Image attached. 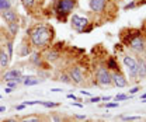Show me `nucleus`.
<instances>
[{
	"mask_svg": "<svg viewBox=\"0 0 146 122\" xmlns=\"http://www.w3.org/2000/svg\"><path fill=\"white\" fill-rule=\"evenodd\" d=\"M52 38V34H51V30L48 27H37L31 32V41L32 44L37 46V48H42L45 45H48V42L51 41Z\"/></svg>",
	"mask_w": 146,
	"mask_h": 122,
	"instance_id": "nucleus-1",
	"label": "nucleus"
},
{
	"mask_svg": "<svg viewBox=\"0 0 146 122\" xmlns=\"http://www.w3.org/2000/svg\"><path fill=\"white\" fill-rule=\"evenodd\" d=\"M97 80H98V83L103 84V86H110L112 83V77L110 72L107 70L105 67H100L98 70H97Z\"/></svg>",
	"mask_w": 146,
	"mask_h": 122,
	"instance_id": "nucleus-2",
	"label": "nucleus"
},
{
	"mask_svg": "<svg viewBox=\"0 0 146 122\" xmlns=\"http://www.w3.org/2000/svg\"><path fill=\"white\" fill-rule=\"evenodd\" d=\"M124 65L126 66L128 69V73L129 76H136L138 74V62L135 61L134 58H131V56H124Z\"/></svg>",
	"mask_w": 146,
	"mask_h": 122,
	"instance_id": "nucleus-3",
	"label": "nucleus"
},
{
	"mask_svg": "<svg viewBox=\"0 0 146 122\" xmlns=\"http://www.w3.org/2000/svg\"><path fill=\"white\" fill-rule=\"evenodd\" d=\"M87 24H89V20L84 18V17H79V16H76V14L72 17V25L79 32H84Z\"/></svg>",
	"mask_w": 146,
	"mask_h": 122,
	"instance_id": "nucleus-4",
	"label": "nucleus"
},
{
	"mask_svg": "<svg viewBox=\"0 0 146 122\" xmlns=\"http://www.w3.org/2000/svg\"><path fill=\"white\" fill-rule=\"evenodd\" d=\"M76 6V0H61L58 4V11L62 14H67L74 9Z\"/></svg>",
	"mask_w": 146,
	"mask_h": 122,
	"instance_id": "nucleus-5",
	"label": "nucleus"
},
{
	"mask_svg": "<svg viewBox=\"0 0 146 122\" xmlns=\"http://www.w3.org/2000/svg\"><path fill=\"white\" fill-rule=\"evenodd\" d=\"M6 81H17V83H21L22 81V77H21V70H9V72L4 73V76H3Z\"/></svg>",
	"mask_w": 146,
	"mask_h": 122,
	"instance_id": "nucleus-6",
	"label": "nucleus"
},
{
	"mask_svg": "<svg viewBox=\"0 0 146 122\" xmlns=\"http://www.w3.org/2000/svg\"><path fill=\"white\" fill-rule=\"evenodd\" d=\"M131 48L135 51V52H143L145 51V42L140 37H136L131 41Z\"/></svg>",
	"mask_w": 146,
	"mask_h": 122,
	"instance_id": "nucleus-7",
	"label": "nucleus"
},
{
	"mask_svg": "<svg viewBox=\"0 0 146 122\" xmlns=\"http://www.w3.org/2000/svg\"><path fill=\"white\" fill-rule=\"evenodd\" d=\"M90 9L95 13H101V11L104 10V7H105V0H90Z\"/></svg>",
	"mask_w": 146,
	"mask_h": 122,
	"instance_id": "nucleus-8",
	"label": "nucleus"
},
{
	"mask_svg": "<svg viewBox=\"0 0 146 122\" xmlns=\"http://www.w3.org/2000/svg\"><path fill=\"white\" fill-rule=\"evenodd\" d=\"M111 77H112V83L117 87H125L126 86V80L121 73H114V74H111Z\"/></svg>",
	"mask_w": 146,
	"mask_h": 122,
	"instance_id": "nucleus-9",
	"label": "nucleus"
},
{
	"mask_svg": "<svg viewBox=\"0 0 146 122\" xmlns=\"http://www.w3.org/2000/svg\"><path fill=\"white\" fill-rule=\"evenodd\" d=\"M70 77L73 79L74 83H77V84H80L83 81V74H82L79 67H73L72 70H70Z\"/></svg>",
	"mask_w": 146,
	"mask_h": 122,
	"instance_id": "nucleus-10",
	"label": "nucleus"
},
{
	"mask_svg": "<svg viewBox=\"0 0 146 122\" xmlns=\"http://www.w3.org/2000/svg\"><path fill=\"white\" fill-rule=\"evenodd\" d=\"M3 18H4L7 22H17V14H16V11H13L11 9L3 11Z\"/></svg>",
	"mask_w": 146,
	"mask_h": 122,
	"instance_id": "nucleus-11",
	"label": "nucleus"
},
{
	"mask_svg": "<svg viewBox=\"0 0 146 122\" xmlns=\"http://www.w3.org/2000/svg\"><path fill=\"white\" fill-rule=\"evenodd\" d=\"M138 76L140 79H143L146 76V63L143 59H139L138 61Z\"/></svg>",
	"mask_w": 146,
	"mask_h": 122,
	"instance_id": "nucleus-12",
	"label": "nucleus"
},
{
	"mask_svg": "<svg viewBox=\"0 0 146 122\" xmlns=\"http://www.w3.org/2000/svg\"><path fill=\"white\" fill-rule=\"evenodd\" d=\"M9 61H10V56L7 55L6 52H0V66L1 67H7V65H9Z\"/></svg>",
	"mask_w": 146,
	"mask_h": 122,
	"instance_id": "nucleus-13",
	"label": "nucleus"
},
{
	"mask_svg": "<svg viewBox=\"0 0 146 122\" xmlns=\"http://www.w3.org/2000/svg\"><path fill=\"white\" fill-rule=\"evenodd\" d=\"M25 80H22V83L25 86H35V84L39 83V79L37 77H32V76H28V77H24Z\"/></svg>",
	"mask_w": 146,
	"mask_h": 122,
	"instance_id": "nucleus-14",
	"label": "nucleus"
},
{
	"mask_svg": "<svg viewBox=\"0 0 146 122\" xmlns=\"http://www.w3.org/2000/svg\"><path fill=\"white\" fill-rule=\"evenodd\" d=\"M11 7L10 0H0V11H6Z\"/></svg>",
	"mask_w": 146,
	"mask_h": 122,
	"instance_id": "nucleus-15",
	"label": "nucleus"
},
{
	"mask_svg": "<svg viewBox=\"0 0 146 122\" xmlns=\"http://www.w3.org/2000/svg\"><path fill=\"white\" fill-rule=\"evenodd\" d=\"M9 30H10L11 35H17V32H18V24L17 22H9Z\"/></svg>",
	"mask_w": 146,
	"mask_h": 122,
	"instance_id": "nucleus-16",
	"label": "nucleus"
},
{
	"mask_svg": "<svg viewBox=\"0 0 146 122\" xmlns=\"http://www.w3.org/2000/svg\"><path fill=\"white\" fill-rule=\"evenodd\" d=\"M34 3H35V0H22V4H24L25 9H31L34 6Z\"/></svg>",
	"mask_w": 146,
	"mask_h": 122,
	"instance_id": "nucleus-17",
	"label": "nucleus"
},
{
	"mask_svg": "<svg viewBox=\"0 0 146 122\" xmlns=\"http://www.w3.org/2000/svg\"><path fill=\"white\" fill-rule=\"evenodd\" d=\"M21 122H39V118L37 117H30V118H24Z\"/></svg>",
	"mask_w": 146,
	"mask_h": 122,
	"instance_id": "nucleus-18",
	"label": "nucleus"
},
{
	"mask_svg": "<svg viewBox=\"0 0 146 122\" xmlns=\"http://www.w3.org/2000/svg\"><path fill=\"white\" fill-rule=\"evenodd\" d=\"M58 52H51L49 55H48V61H55V59H58Z\"/></svg>",
	"mask_w": 146,
	"mask_h": 122,
	"instance_id": "nucleus-19",
	"label": "nucleus"
},
{
	"mask_svg": "<svg viewBox=\"0 0 146 122\" xmlns=\"http://www.w3.org/2000/svg\"><path fill=\"white\" fill-rule=\"evenodd\" d=\"M61 81H63V83L69 84V83H70V77H69L67 74H62V76H61Z\"/></svg>",
	"mask_w": 146,
	"mask_h": 122,
	"instance_id": "nucleus-20",
	"label": "nucleus"
},
{
	"mask_svg": "<svg viewBox=\"0 0 146 122\" xmlns=\"http://www.w3.org/2000/svg\"><path fill=\"white\" fill-rule=\"evenodd\" d=\"M7 55L11 58V55H13V44L11 42H7Z\"/></svg>",
	"mask_w": 146,
	"mask_h": 122,
	"instance_id": "nucleus-21",
	"label": "nucleus"
},
{
	"mask_svg": "<svg viewBox=\"0 0 146 122\" xmlns=\"http://www.w3.org/2000/svg\"><path fill=\"white\" fill-rule=\"evenodd\" d=\"M122 100H128V95L126 94H118L115 97V101H122Z\"/></svg>",
	"mask_w": 146,
	"mask_h": 122,
	"instance_id": "nucleus-22",
	"label": "nucleus"
},
{
	"mask_svg": "<svg viewBox=\"0 0 146 122\" xmlns=\"http://www.w3.org/2000/svg\"><path fill=\"white\" fill-rule=\"evenodd\" d=\"M108 66H110V69H117V63H115V61L110 59V61H108Z\"/></svg>",
	"mask_w": 146,
	"mask_h": 122,
	"instance_id": "nucleus-23",
	"label": "nucleus"
},
{
	"mask_svg": "<svg viewBox=\"0 0 146 122\" xmlns=\"http://www.w3.org/2000/svg\"><path fill=\"white\" fill-rule=\"evenodd\" d=\"M41 104H42L44 107H48V108H52V107L56 105L55 102H45V101H41Z\"/></svg>",
	"mask_w": 146,
	"mask_h": 122,
	"instance_id": "nucleus-24",
	"label": "nucleus"
},
{
	"mask_svg": "<svg viewBox=\"0 0 146 122\" xmlns=\"http://www.w3.org/2000/svg\"><path fill=\"white\" fill-rule=\"evenodd\" d=\"M107 108H117L118 107V102H107Z\"/></svg>",
	"mask_w": 146,
	"mask_h": 122,
	"instance_id": "nucleus-25",
	"label": "nucleus"
},
{
	"mask_svg": "<svg viewBox=\"0 0 146 122\" xmlns=\"http://www.w3.org/2000/svg\"><path fill=\"white\" fill-rule=\"evenodd\" d=\"M98 101H101V97H91L90 98V102H98Z\"/></svg>",
	"mask_w": 146,
	"mask_h": 122,
	"instance_id": "nucleus-26",
	"label": "nucleus"
},
{
	"mask_svg": "<svg viewBox=\"0 0 146 122\" xmlns=\"http://www.w3.org/2000/svg\"><path fill=\"white\" fill-rule=\"evenodd\" d=\"M125 121H138L139 119V117H126V118H124Z\"/></svg>",
	"mask_w": 146,
	"mask_h": 122,
	"instance_id": "nucleus-27",
	"label": "nucleus"
},
{
	"mask_svg": "<svg viewBox=\"0 0 146 122\" xmlns=\"http://www.w3.org/2000/svg\"><path fill=\"white\" fill-rule=\"evenodd\" d=\"M138 91H139V87H134L132 90H129V93H131V94H135V93H138Z\"/></svg>",
	"mask_w": 146,
	"mask_h": 122,
	"instance_id": "nucleus-28",
	"label": "nucleus"
},
{
	"mask_svg": "<svg viewBox=\"0 0 146 122\" xmlns=\"http://www.w3.org/2000/svg\"><path fill=\"white\" fill-rule=\"evenodd\" d=\"M132 7H135V3H134V1H131L128 6H125V10H128V9H132Z\"/></svg>",
	"mask_w": 146,
	"mask_h": 122,
	"instance_id": "nucleus-29",
	"label": "nucleus"
},
{
	"mask_svg": "<svg viewBox=\"0 0 146 122\" xmlns=\"http://www.w3.org/2000/svg\"><path fill=\"white\" fill-rule=\"evenodd\" d=\"M16 86H17V81H9V87L13 89V87H16Z\"/></svg>",
	"mask_w": 146,
	"mask_h": 122,
	"instance_id": "nucleus-30",
	"label": "nucleus"
},
{
	"mask_svg": "<svg viewBox=\"0 0 146 122\" xmlns=\"http://www.w3.org/2000/svg\"><path fill=\"white\" fill-rule=\"evenodd\" d=\"M52 118H53V121H55V122H62V121H61V118H59V117H56V115H53Z\"/></svg>",
	"mask_w": 146,
	"mask_h": 122,
	"instance_id": "nucleus-31",
	"label": "nucleus"
},
{
	"mask_svg": "<svg viewBox=\"0 0 146 122\" xmlns=\"http://www.w3.org/2000/svg\"><path fill=\"white\" fill-rule=\"evenodd\" d=\"M6 93H7V94H10L11 91H13V89H11V87H6V90H4Z\"/></svg>",
	"mask_w": 146,
	"mask_h": 122,
	"instance_id": "nucleus-32",
	"label": "nucleus"
},
{
	"mask_svg": "<svg viewBox=\"0 0 146 122\" xmlns=\"http://www.w3.org/2000/svg\"><path fill=\"white\" fill-rule=\"evenodd\" d=\"M72 105H74V107H79V108H83V105H82V104H79V102H72Z\"/></svg>",
	"mask_w": 146,
	"mask_h": 122,
	"instance_id": "nucleus-33",
	"label": "nucleus"
},
{
	"mask_svg": "<svg viewBox=\"0 0 146 122\" xmlns=\"http://www.w3.org/2000/svg\"><path fill=\"white\" fill-rule=\"evenodd\" d=\"M101 100H103V101H110V100H111V97H110V95H108V97H103Z\"/></svg>",
	"mask_w": 146,
	"mask_h": 122,
	"instance_id": "nucleus-34",
	"label": "nucleus"
},
{
	"mask_svg": "<svg viewBox=\"0 0 146 122\" xmlns=\"http://www.w3.org/2000/svg\"><path fill=\"white\" fill-rule=\"evenodd\" d=\"M24 107H25L24 104H21V105H17V110H18V111H21V110L24 108Z\"/></svg>",
	"mask_w": 146,
	"mask_h": 122,
	"instance_id": "nucleus-35",
	"label": "nucleus"
},
{
	"mask_svg": "<svg viewBox=\"0 0 146 122\" xmlns=\"http://www.w3.org/2000/svg\"><path fill=\"white\" fill-rule=\"evenodd\" d=\"M51 91H55V93H59V91H62V89H52Z\"/></svg>",
	"mask_w": 146,
	"mask_h": 122,
	"instance_id": "nucleus-36",
	"label": "nucleus"
},
{
	"mask_svg": "<svg viewBox=\"0 0 146 122\" xmlns=\"http://www.w3.org/2000/svg\"><path fill=\"white\" fill-rule=\"evenodd\" d=\"M67 97H69V98H73V100L76 101V97H74V95H73V94H69V95H67Z\"/></svg>",
	"mask_w": 146,
	"mask_h": 122,
	"instance_id": "nucleus-37",
	"label": "nucleus"
},
{
	"mask_svg": "<svg viewBox=\"0 0 146 122\" xmlns=\"http://www.w3.org/2000/svg\"><path fill=\"white\" fill-rule=\"evenodd\" d=\"M82 94H83V95H89V93H87V91H84V90H82Z\"/></svg>",
	"mask_w": 146,
	"mask_h": 122,
	"instance_id": "nucleus-38",
	"label": "nucleus"
},
{
	"mask_svg": "<svg viewBox=\"0 0 146 122\" xmlns=\"http://www.w3.org/2000/svg\"><path fill=\"white\" fill-rule=\"evenodd\" d=\"M3 111H6V107H0V112H3Z\"/></svg>",
	"mask_w": 146,
	"mask_h": 122,
	"instance_id": "nucleus-39",
	"label": "nucleus"
},
{
	"mask_svg": "<svg viewBox=\"0 0 146 122\" xmlns=\"http://www.w3.org/2000/svg\"><path fill=\"white\" fill-rule=\"evenodd\" d=\"M140 98H142V100H143V98H146V94H142V95H140Z\"/></svg>",
	"mask_w": 146,
	"mask_h": 122,
	"instance_id": "nucleus-40",
	"label": "nucleus"
},
{
	"mask_svg": "<svg viewBox=\"0 0 146 122\" xmlns=\"http://www.w3.org/2000/svg\"><path fill=\"white\" fill-rule=\"evenodd\" d=\"M7 122H17V121H16V119H9Z\"/></svg>",
	"mask_w": 146,
	"mask_h": 122,
	"instance_id": "nucleus-41",
	"label": "nucleus"
},
{
	"mask_svg": "<svg viewBox=\"0 0 146 122\" xmlns=\"http://www.w3.org/2000/svg\"><path fill=\"white\" fill-rule=\"evenodd\" d=\"M0 70H1V66H0Z\"/></svg>",
	"mask_w": 146,
	"mask_h": 122,
	"instance_id": "nucleus-42",
	"label": "nucleus"
},
{
	"mask_svg": "<svg viewBox=\"0 0 146 122\" xmlns=\"http://www.w3.org/2000/svg\"><path fill=\"white\" fill-rule=\"evenodd\" d=\"M0 98H1V95H0Z\"/></svg>",
	"mask_w": 146,
	"mask_h": 122,
	"instance_id": "nucleus-43",
	"label": "nucleus"
}]
</instances>
